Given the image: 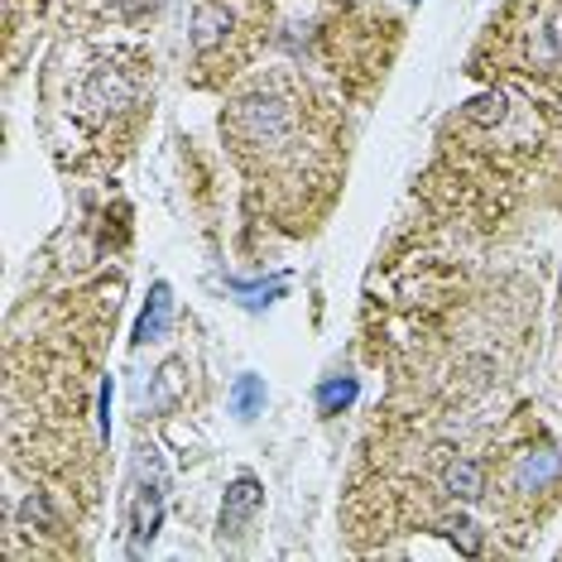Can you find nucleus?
<instances>
[{
    "label": "nucleus",
    "instance_id": "1",
    "mask_svg": "<svg viewBox=\"0 0 562 562\" xmlns=\"http://www.w3.org/2000/svg\"><path fill=\"white\" fill-rule=\"evenodd\" d=\"M501 48L515 72L562 78V0H515L501 24Z\"/></svg>",
    "mask_w": 562,
    "mask_h": 562
},
{
    "label": "nucleus",
    "instance_id": "2",
    "mask_svg": "<svg viewBox=\"0 0 562 562\" xmlns=\"http://www.w3.org/2000/svg\"><path fill=\"white\" fill-rule=\"evenodd\" d=\"M265 501V491H260V481H250V476H240L232 491H226V505H222V529L226 533H246V524L255 519V509H260Z\"/></svg>",
    "mask_w": 562,
    "mask_h": 562
},
{
    "label": "nucleus",
    "instance_id": "3",
    "mask_svg": "<svg viewBox=\"0 0 562 562\" xmlns=\"http://www.w3.org/2000/svg\"><path fill=\"white\" fill-rule=\"evenodd\" d=\"M553 476H558V452H553V447H539V452L529 447V452L515 462V481H509V485L524 491V495H533V491H543Z\"/></svg>",
    "mask_w": 562,
    "mask_h": 562
},
{
    "label": "nucleus",
    "instance_id": "4",
    "mask_svg": "<svg viewBox=\"0 0 562 562\" xmlns=\"http://www.w3.org/2000/svg\"><path fill=\"white\" fill-rule=\"evenodd\" d=\"M169 317H173V293H169V284H155V293H149V303H145V313H139L135 341H159L164 331H169Z\"/></svg>",
    "mask_w": 562,
    "mask_h": 562
},
{
    "label": "nucleus",
    "instance_id": "5",
    "mask_svg": "<svg viewBox=\"0 0 562 562\" xmlns=\"http://www.w3.org/2000/svg\"><path fill=\"white\" fill-rule=\"evenodd\" d=\"M159 515H164V505H159V485H139V495H135V515H131L135 553L159 533Z\"/></svg>",
    "mask_w": 562,
    "mask_h": 562
},
{
    "label": "nucleus",
    "instance_id": "6",
    "mask_svg": "<svg viewBox=\"0 0 562 562\" xmlns=\"http://www.w3.org/2000/svg\"><path fill=\"white\" fill-rule=\"evenodd\" d=\"M442 485H447L452 501H476V495L485 491V471H481V462H471V457H457V462L447 467Z\"/></svg>",
    "mask_w": 562,
    "mask_h": 562
},
{
    "label": "nucleus",
    "instance_id": "7",
    "mask_svg": "<svg viewBox=\"0 0 562 562\" xmlns=\"http://www.w3.org/2000/svg\"><path fill=\"white\" fill-rule=\"evenodd\" d=\"M356 400V380H327L323 390H317V404H323V414H341V408H351Z\"/></svg>",
    "mask_w": 562,
    "mask_h": 562
},
{
    "label": "nucleus",
    "instance_id": "8",
    "mask_svg": "<svg viewBox=\"0 0 562 562\" xmlns=\"http://www.w3.org/2000/svg\"><path fill=\"white\" fill-rule=\"evenodd\" d=\"M232 400H236V414H240V418H255V414H260V404H265V385H260L255 375H240Z\"/></svg>",
    "mask_w": 562,
    "mask_h": 562
}]
</instances>
